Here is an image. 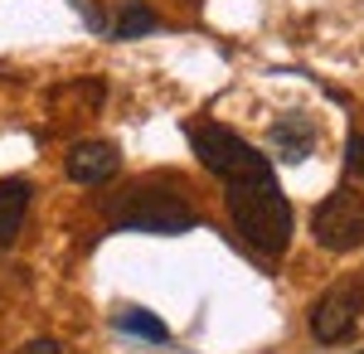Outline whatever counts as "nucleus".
I'll use <instances>...</instances> for the list:
<instances>
[{
  "mask_svg": "<svg viewBox=\"0 0 364 354\" xmlns=\"http://www.w3.org/2000/svg\"><path fill=\"white\" fill-rule=\"evenodd\" d=\"M20 354H58V340H49V335H44V340H29Z\"/></svg>",
  "mask_w": 364,
  "mask_h": 354,
  "instance_id": "obj_12",
  "label": "nucleus"
},
{
  "mask_svg": "<svg viewBox=\"0 0 364 354\" xmlns=\"http://www.w3.org/2000/svg\"><path fill=\"white\" fill-rule=\"evenodd\" d=\"M117 228H132V233H161V238H175V233H190L199 223V214L170 190H156V185H136L127 190V199L112 209Z\"/></svg>",
  "mask_w": 364,
  "mask_h": 354,
  "instance_id": "obj_3",
  "label": "nucleus"
},
{
  "mask_svg": "<svg viewBox=\"0 0 364 354\" xmlns=\"http://www.w3.org/2000/svg\"><path fill=\"white\" fill-rule=\"evenodd\" d=\"M360 311H364V286L360 281H336L326 296L311 306V335L321 345H336V340H345L350 330L360 326Z\"/></svg>",
  "mask_w": 364,
  "mask_h": 354,
  "instance_id": "obj_5",
  "label": "nucleus"
},
{
  "mask_svg": "<svg viewBox=\"0 0 364 354\" xmlns=\"http://www.w3.org/2000/svg\"><path fill=\"white\" fill-rule=\"evenodd\" d=\"M117 165H122V156L107 141H78L68 151V180L73 185H107L117 175Z\"/></svg>",
  "mask_w": 364,
  "mask_h": 354,
  "instance_id": "obj_6",
  "label": "nucleus"
},
{
  "mask_svg": "<svg viewBox=\"0 0 364 354\" xmlns=\"http://www.w3.org/2000/svg\"><path fill=\"white\" fill-rule=\"evenodd\" d=\"M228 218L257 257H282L291 243V204L277 190V175L228 180Z\"/></svg>",
  "mask_w": 364,
  "mask_h": 354,
  "instance_id": "obj_1",
  "label": "nucleus"
},
{
  "mask_svg": "<svg viewBox=\"0 0 364 354\" xmlns=\"http://www.w3.org/2000/svg\"><path fill=\"white\" fill-rule=\"evenodd\" d=\"M316 243L326 252H355L364 243V194L360 190H336L311 218Z\"/></svg>",
  "mask_w": 364,
  "mask_h": 354,
  "instance_id": "obj_4",
  "label": "nucleus"
},
{
  "mask_svg": "<svg viewBox=\"0 0 364 354\" xmlns=\"http://www.w3.org/2000/svg\"><path fill=\"white\" fill-rule=\"evenodd\" d=\"M190 146H195L199 165L209 170V175H219V180H262V175H272V161L267 156H257L248 141L238 136V132H228V127H214V122H195L190 132Z\"/></svg>",
  "mask_w": 364,
  "mask_h": 354,
  "instance_id": "obj_2",
  "label": "nucleus"
},
{
  "mask_svg": "<svg viewBox=\"0 0 364 354\" xmlns=\"http://www.w3.org/2000/svg\"><path fill=\"white\" fill-rule=\"evenodd\" d=\"M316 141H321V132H316V122L301 117V112L277 117V127H272V151H277L287 165H301L311 151H316Z\"/></svg>",
  "mask_w": 364,
  "mask_h": 354,
  "instance_id": "obj_7",
  "label": "nucleus"
},
{
  "mask_svg": "<svg viewBox=\"0 0 364 354\" xmlns=\"http://www.w3.org/2000/svg\"><path fill=\"white\" fill-rule=\"evenodd\" d=\"M151 29H161V15H156L151 5L132 0V5H122V15H117L112 39H141V34H151Z\"/></svg>",
  "mask_w": 364,
  "mask_h": 354,
  "instance_id": "obj_10",
  "label": "nucleus"
},
{
  "mask_svg": "<svg viewBox=\"0 0 364 354\" xmlns=\"http://www.w3.org/2000/svg\"><path fill=\"white\" fill-rule=\"evenodd\" d=\"M345 170H350L355 180H364V136L345 141Z\"/></svg>",
  "mask_w": 364,
  "mask_h": 354,
  "instance_id": "obj_11",
  "label": "nucleus"
},
{
  "mask_svg": "<svg viewBox=\"0 0 364 354\" xmlns=\"http://www.w3.org/2000/svg\"><path fill=\"white\" fill-rule=\"evenodd\" d=\"M29 180L20 175H10V180H0V252L5 247H15L20 238V228H25V214H29Z\"/></svg>",
  "mask_w": 364,
  "mask_h": 354,
  "instance_id": "obj_8",
  "label": "nucleus"
},
{
  "mask_svg": "<svg viewBox=\"0 0 364 354\" xmlns=\"http://www.w3.org/2000/svg\"><path fill=\"white\" fill-rule=\"evenodd\" d=\"M117 330H122V335H141V340H151V345H170V326L161 321V316L141 311V306L117 311Z\"/></svg>",
  "mask_w": 364,
  "mask_h": 354,
  "instance_id": "obj_9",
  "label": "nucleus"
}]
</instances>
